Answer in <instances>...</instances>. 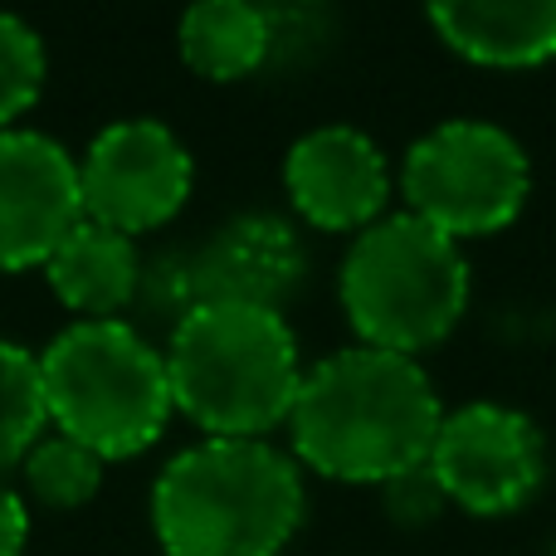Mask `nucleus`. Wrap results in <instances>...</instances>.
Returning a JSON list of instances; mask_svg holds the SVG:
<instances>
[{"instance_id":"0eeeda50","label":"nucleus","mask_w":556,"mask_h":556,"mask_svg":"<svg viewBox=\"0 0 556 556\" xmlns=\"http://www.w3.org/2000/svg\"><path fill=\"white\" fill-rule=\"evenodd\" d=\"M430 469L450 508H464L473 518H503L538 498L547 479V440L513 405L473 401L444 410Z\"/></svg>"},{"instance_id":"f3484780","label":"nucleus","mask_w":556,"mask_h":556,"mask_svg":"<svg viewBox=\"0 0 556 556\" xmlns=\"http://www.w3.org/2000/svg\"><path fill=\"white\" fill-rule=\"evenodd\" d=\"M45 78H49L45 39L20 15L0 10V132H10L15 117L35 108V98L45 93Z\"/></svg>"},{"instance_id":"f8f14e48","label":"nucleus","mask_w":556,"mask_h":556,"mask_svg":"<svg viewBox=\"0 0 556 556\" xmlns=\"http://www.w3.org/2000/svg\"><path fill=\"white\" fill-rule=\"evenodd\" d=\"M430 25L483 68H538L556 59V0H440Z\"/></svg>"},{"instance_id":"dca6fc26","label":"nucleus","mask_w":556,"mask_h":556,"mask_svg":"<svg viewBox=\"0 0 556 556\" xmlns=\"http://www.w3.org/2000/svg\"><path fill=\"white\" fill-rule=\"evenodd\" d=\"M20 473H25L29 498L45 503V508H54V513L84 508V503H93L98 489H103V459H98L93 450H84L78 440L59 434V430L45 434V440L25 454Z\"/></svg>"},{"instance_id":"39448f33","label":"nucleus","mask_w":556,"mask_h":556,"mask_svg":"<svg viewBox=\"0 0 556 556\" xmlns=\"http://www.w3.org/2000/svg\"><path fill=\"white\" fill-rule=\"evenodd\" d=\"M473 274L464 244L415 215H381L352 240L337 274V298L356 342L395 356L440 346L469 313Z\"/></svg>"},{"instance_id":"a211bd4d","label":"nucleus","mask_w":556,"mask_h":556,"mask_svg":"<svg viewBox=\"0 0 556 556\" xmlns=\"http://www.w3.org/2000/svg\"><path fill=\"white\" fill-rule=\"evenodd\" d=\"M137 303L152 317H166V323H181L186 313L201 307V288H195V260L191 254H156V260H142V288H137Z\"/></svg>"},{"instance_id":"9d476101","label":"nucleus","mask_w":556,"mask_h":556,"mask_svg":"<svg viewBox=\"0 0 556 556\" xmlns=\"http://www.w3.org/2000/svg\"><path fill=\"white\" fill-rule=\"evenodd\" d=\"M283 191L313 230L362 235L391 201V162L346 123L313 127L283 156Z\"/></svg>"},{"instance_id":"1a4fd4ad","label":"nucleus","mask_w":556,"mask_h":556,"mask_svg":"<svg viewBox=\"0 0 556 556\" xmlns=\"http://www.w3.org/2000/svg\"><path fill=\"white\" fill-rule=\"evenodd\" d=\"M78 220V156L35 127L0 132V274L45 269Z\"/></svg>"},{"instance_id":"9b49d317","label":"nucleus","mask_w":556,"mask_h":556,"mask_svg":"<svg viewBox=\"0 0 556 556\" xmlns=\"http://www.w3.org/2000/svg\"><path fill=\"white\" fill-rule=\"evenodd\" d=\"M201 303H244L283 313V303L303 288L307 250L293 220L269 211H250L215 225L211 240L191 254Z\"/></svg>"},{"instance_id":"6ab92c4d","label":"nucleus","mask_w":556,"mask_h":556,"mask_svg":"<svg viewBox=\"0 0 556 556\" xmlns=\"http://www.w3.org/2000/svg\"><path fill=\"white\" fill-rule=\"evenodd\" d=\"M381 498H386V513H391L401 528H425V522H434L444 508H450V498H444L430 459L415 464V469H405V473H395V479H386Z\"/></svg>"},{"instance_id":"20e7f679","label":"nucleus","mask_w":556,"mask_h":556,"mask_svg":"<svg viewBox=\"0 0 556 556\" xmlns=\"http://www.w3.org/2000/svg\"><path fill=\"white\" fill-rule=\"evenodd\" d=\"M49 425L98 459H137L166 434L176 415L166 352L132 323H68L39 352Z\"/></svg>"},{"instance_id":"7ed1b4c3","label":"nucleus","mask_w":556,"mask_h":556,"mask_svg":"<svg viewBox=\"0 0 556 556\" xmlns=\"http://www.w3.org/2000/svg\"><path fill=\"white\" fill-rule=\"evenodd\" d=\"M172 401L205 440H269L288 425L303 386V356L283 313L201 303L166 337Z\"/></svg>"},{"instance_id":"412c9836","label":"nucleus","mask_w":556,"mask_h":556,"mask_svg":"<svg viewBox=\"0 0 556 556\" xmlns=\"http://www.w3.org/2000/svg\"><path fill=\"white\" fill-rule=\"evenodd\" d=\"M552 556H556V547H552Z\"/></svg>"},{"instance_id":"f03ea898","label":"nucleus","mask_w":556,"mask_h":556,"mask_svg":"<svg viewBox=\"0 0 556 556\" xmlns=\"http://www.w3.org/2000/svg\"><path fill=\"white\" fill-rule=\"evenodd\" d=\"M303 508V469L269 440H201L152 483V532L166 556H278Z\"/></svg>"},{"instance_id":"423d86ee","label":"nucleus","mask_w":556,"mask_h":556,"mask_svg":"<svg viewBox=\"0 0 556 556\" xmlns=\"http://www.w3.org/2000/svg\"><path fill=\"white\" fill-rule=\"evenodd\" d=\"M405 215L434 225L450 240H483L508 230L532 195L522 142L498 123L454 117L440 123L401 162Z\"/></svg>"},{"instance_id":"aec40b11","label":"nucleus","mask_w":556,"mask_h":556,"mask_svg":"<svg viewBox=\"0 0 556 556\" xmlns=\"http://www.w3.org/2000/svg\"><path fill=\"white\" fill-rule=\"evenodd\" d=\"M29 542V508L5 479H0V556H25Z\"/></svg>"},{"instance_id":"6e6552de","label":"nucleus","mask_w":556,"mask_h":556,"mask_svg":"<svg viewBox=\"0 0 556 556\" xmlns=\"http://www.w3.org/2000/svg\"><path fill=\"white\" fill-rule=\"evenodd\" d=\"M195 181L191 152L156 117H117L88 142L78 162L84 220L108 225L117 235L162 230L186 205Z\"/></svg>"},{"instance_id":"2eb2a0df","label":"nucleus","mask_w":556,"mask_h":556,"mask_svg":"<svg viewBox=\"0 0 556 556\" xmlns=\"http://www.w3.org/2000/svg\"><path fill=\"white\" fill-rule=\"evenodd\" d=\"M45 381H39V352L0 337V479L20 469L25 454L45 440Z\"/></svg>"},{"instance_id":"4468645a","label":"nucleus","mask_w":556,"mask_h":556,"mask_svg":"<svg viewBox=\"0 0 556 556\" xmlns=\"http://www.w3.org/2000/svg\"><path fill=\"white\" fill-rule=\"evenodd\" d=\"M181 59L201 78L230 84L269 64V10L250 0H201L181 15Z\"/></svg>"},{"instance_id":"ddd939ff","label":"nucleus","mask_w":556,"mask_h":556,"mask_svg":"<svg viewBox=\"0 0 556 556\" xmlns=\"http://www.w3.org/2000/svg\"><path fill=\"white\" fill-rule=\"evenodd\" d=\"M45 278L59 303L78 313V323H108L127 303H137L142 254H137V244L127 235L93 220H78V230L45 264Z\"/></svg>"},{"instance_id":"f257e3e1","label":"nucleus","mask_w":556,"mask_h":556,"mask_svg":"<svg viewBox=\"0 0 556 556\" xmlns=\"http://www.w3.org/2000/svg\"><path fill=\"white\" fill-rule=\"evenodd\" d=\"M440 420V391L415 356L356 342L303 371L288 434L298 469L381 489L430 459Z\"/></svg>"}]
</instances>
